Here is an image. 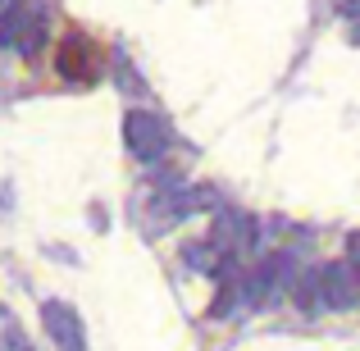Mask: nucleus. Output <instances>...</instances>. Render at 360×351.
Masks as SVG:
<instances>
[{"label":"nucleus","mask_w":360,"mask_h":351,"mask_svg":"<svg viewBox=\"0 0 360 351\" xmlns=\"http://www.w3.org/2000/svg\"><path fill=\"white\" fill-rule=\"evenodd\" d=\"M292 297H297V306H306V310L324 306V297H319V269L315 274H301V279L292 283Z\"/></svg>","instance_id":"0eeeda50"},{"label":"nucleus","mask_w":360,"mask_h":351,"mask_svg":"<svg viewBox=\"0 0 360 351\" xmlns=\"http://www.w3.org/2000/svg\"><path fill=\"white\" fill-rule=\"evenodd\" d=\"M123 141H128V151L137 160H160L169 151V123L160 115H150V110H128V119H123Z\"/></svg>","instance_id":"f03ea898"},{"label":"nucleus","mask_w":360,"mask_h":351,"mask_svg":"<svg viewBox=\"0 0 360 351\" xmlns=\"http://www.w3.org/2000/svg\"><path fill=\"white\" fill-rule=\"evenodd\" d=\"M356 42H360V9H356Z\"/></svg>","instance_id":"1a4fd4ad"},{"label":"nucleus","mask_w":360,"mask_h":351,"mask_svg":"<svg viewBox=\"0 0 360 351\" xmlns=\"http://www.w3.org/2000/svg\"><path fill=\"white\" fill-rule=\"evenodd\" d=\"M0 5H5V0H0Z\"/></svg>","instance_id":"9d476101"},{"label":"nucleus","mask_w":360,"mask_h":351,"mask_svg":"<svg viewBox=\"0 0 360 351\" xmlns=\"http://www.w3.org/2000/svg\"><path fill=\"white\" fill-rule=\"evenodd\" d=\"M46 42V14L27 0H14V5L0 9V46L18 55H37Z\"/></svg>","instance_id":"f257e3e1"},{"label":"nucleus","mask_w":360,"mask_h":351,"mask_svg":"<svg viewBox=\"0 0 360 351\" xmlns=\"http://www.w3.org/2000/svg\"><path fill=\"white\" fill-rule=\"evenodd\" d=\"M319 297L328 310H356L360 306V279L347 260H333L319 269Z\"/></svg>","instance_id":"39448f33"},{"label":"nucleus","mask_w":360,"mask_h":351,"mask_svg":"<svg viewBox=\"0 0 360 351\" xmlns=\"http://www.w3.org/2000/svg\"><path fill=\"white\" fill-rule=\"evenodd\" d=\"M55 69H60L64 82H78V87H91V82L101 78V55L96 46L87 42V37H64L60 42V55H55Z\"/></svg>","instance_id":"7ed1b4c3"},{"label":"nucleus","mask_w":360,"mask_h":351,"mask_svg":"<svg viewBox=\"0 0 360 351\" xmlns=\"http://www.w3.org/2000/svg\"><path fill=\"white\" fill-rule=\"evenodd\" d=\"M347 264H352V269H356V279H360V233L347 237Z\"/></svg>","instance_id":"6e6552de"},{"label":"nucleus","mask_w":360,"mask_h":351,"mask_svg":"<svg viewBox=\"0 0 360 351\" xmlns=\"http://www.w3.org/2000/svg\"><path fill=\"white\" fill-rule=\"evenodd\" d=\"M41 324H46V333H51V343L60 351H87V328H82L78 310H73L69 301H60V297L41 301Z\"/></svg>","instance_id":"20e7f679"},{"label":"nucleus","mask_w":360,"mask_h":351,"mask_svg":"<svg viewBox=\"0 0 360 351\" xmlns=\"http://www.w3.org/2000/svg\"><path fill=\"white\" fill-rule=\"evenodd\" d=\"M0 351H37L32 338L23 333V324H18V315L0 301Z\"/></svg>","instance_id":"423d86ee"}]
</instances>
